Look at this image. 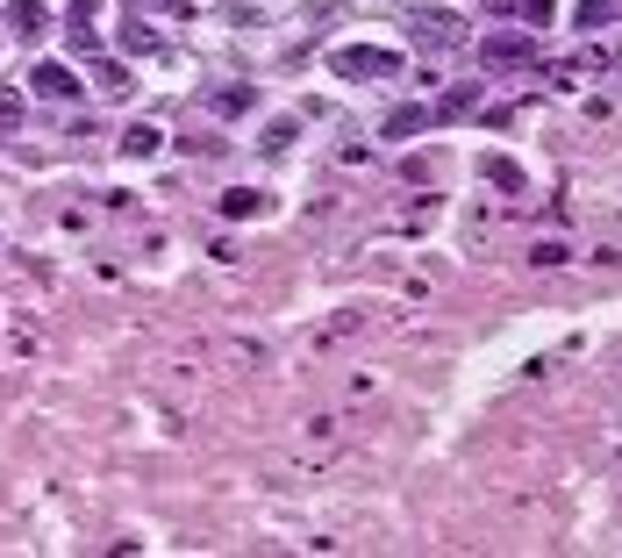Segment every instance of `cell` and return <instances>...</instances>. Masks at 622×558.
<instances>
[{
  "instance_id": "6da1fadb",
  "label": "cell",
  "mask_w": 622,
  "mask_h": 558,
  "mask_svg": "<svg viewBox=\"0 0 622 558\" xmlns=\"http://www.w3.org/2000/svg\"><path fill=\"white\" fill-rule=\"evenodd\" d=\"M408 57L393 51V43H344V51H329V72L337 80H401Z\"/></svg>"
},
{
  "instance_id": "7a4b0ae2",
  "label": "cell",
  "mask_w": 622,
  "mask_h": 558,
  "mask_svg": "<svg viewBox=\"0 0 622 558\" xmlns=\"http://www.w3.org/2000/svg\"><path fill=\"white\" fill-rule=\"evenodd\" d=\"M537 36H529V29H494V36H479V65L487 72H529L537 65Z\"/></svg>"
},
{
  "instance_id": "3957f363",
  "label": "cell",
  "mask_w": 622,
  "mask_h": 558,
  "mask_svg": "<svg viewBox=\"0 0 622 558\" xmlns=\"http://www.w3.org/2000/svg\"><path fill=\"white\" fill-rule=\"evenodd\" d=\"M401 22H408V43H422V51H458L465 43V22L451 8H408Z\"/></svg>"
},
{
  "instance_id": "277c9868",
  "label": "cell",
  "mask_w": 622,
  "mask_h": 558,
  "mask_svg": "<svg viewBox=\"0 0 622 558\" xmlns=\"http://www.w3.org/2000/svg\"><path fill=\"white\" fill-rule=\"evenodd\" d=\"M8 29L22 43H43L51 36V8H43V0H8Z\"/></svg>"
},
{
  "instance_id": "5b68a950",
  "label": "cell",
  "mask_w": 622,
  "mask_h": 558,
  "mask_svg": "<svg viewBox=\"0 0 622 558\" xmlns=\"http://www.w3.org/2000/svg\"><path fill=\"white\" fill-rule=\"evenodd\" d=\"M29 86H36L43 101H80V72H72V65H36Z\"/></svg>"
},
{
  "instance_id": "8992f818",
  "label": "cell",
  "mask_w": 622,
  "mask_h": 558,
  "mask_svg": "<svg viewBox=\"0 0 622 558\" xmlns=\"http://www.w3.org/2000/svg\"><path fill=\"white\" fill-rule=\"evenodd\" d=\"M473 108H479V80H458V86H451V94L430 108V123H458V115H473Z\"/></svg>"
},
{
  "instance_id": "52a82bcc",
  "label": "cell",
  "mask_w": 622,
  "mask_h": 558,
  "mask_svg": "<svg viewBox=\"0 0 622 558\" xmlns=\"http://www.w3.org/2000/svg\"><path fill=\"white\" fill-rule=\"evenodd\" d=\"M94 14H101V0H72V51H86V57L101 51V29H94Z\"/></svg>"
},
{
  "instance_id": "ba28073f",
  "label": "cell",
  "mask_w": 622,
  "mask_h": 558,
  "mask_svg": "<svg viewBox=\"0 0 622 558\" xmlns=\"http://www.w3.org/2000/svg\"><path fill=\"white\" fill-rule=\"evenodd\" d=\"M422 129H430V108H393L387 123H379V137H387V144H408V137H422Z\"/></svg>"
},
{
  "instance_id": "9c48e42d",
  "label": "cell",
  "mask_w": 622,
  "mask_h": 558,
  "mask_svg": "<svg viewBox=\"0 0 622 558\" xmlns=\"http://www.w3.org/2000/svg\"><path fill=\"white\" fill-rule=\"evenodd\" d=\"M244 108H257V86H215V94H208V115H244Z\"/></svg>"
},
{
  "instance_id": "30bf717a",
  "label": "cell",
  "mask_w": 622,
  "mask_h": 558,
  "mask_svg": "<svg viewBox=\"0 0 622 558\" xmlns=\"http://www.w3.org/2000/svg\"><path fill=\"white\" fill-rule=\"evenodd\" d=\"M158 150H165V129H158V123L123 129V158H158Z\"/></svg>"
},
{
  "instance_id": "8fae6325",
  "label": "cell",
  "mask_w": 622,
  "mask_h": 558,
  "mask_svg": "<svg viewBox=\"0 0 622 558\" xmlns=\"http://www.w3.org/2000/svg\"><path fill=\"white\" fill-rule=\"evenodd\" d=\"M222 215H230V222L265 215V193H257V187H230V193H222Z\"/></svg>"
},
{
  "instance_id": "7c38bea8",
  "label": "cell",
  "mask_w": 622,
  "mask_h": 558,
  "mask_svg": "<svg viewBox=\"0 0 622 558\" xmlns=\"http://www.w3.org/2000/svg\"><path fill=\"white\" fill-rule=\"evenodd\" d=\"M494 14H515V22H551V0H487Z\"/></svg>"
},
{
  "instance_id": "4fadbf2b",
  "label": "cell",
  "mask_w": 622,
  "mask_h": 558,
  "mask_svg": "<svg viewBox=\"0 0 622 558\" xmlns=\"http://www.w3.org/2000/svg\"><path fill=\"white\" fill-rule=\"evenodd\" d=\"M22 115H29L22 86H0V137H14V129H22Z\"/></svg>"
},
{
  "instance_id": "5bb4252c",
  "label": "cell",
  "mask_w": 622,
  "mask_h": 558,
  "mask_svg": "<svg viewBox=\"0 0 622 558\" xmlns=\"http://www.w3.org/2000/svg\"><path fill=\"white\" fill-rule=\"evenodd\" d=\"M487 187H500V193H523V165H515V158H487Z\"/></svg>"
},
{
  "instance_id": "9a60e30c",
  "label": "cell",
  "mask_w": 622,
  "mask_h": 558,
  "mask_svg": "<svg viewBox=\"0 0 622 558\" xmlns=\"http://www.w3.org/2000/svg\"><path fill=\"white\" fill-rule=\"evenodd\" d=\"M615 22V0H580V29H609Z\"/></svg>"
},
{
  "instance_id": "2e32d148",
  "label": "cell",
  "mask_w": 622,
  "mask_h": 558,
  "mask_svg": "<svg viewBox=\"0 0 622 558\" xmlns=\"http://www.w3.org/2000/svg\"><path fill=\"white\" fill-rule=\"evenodd\" d=\"M129 86H136V80H129V65H101V94H108V101H123Z\"/></svg>"
}]
</instances>
